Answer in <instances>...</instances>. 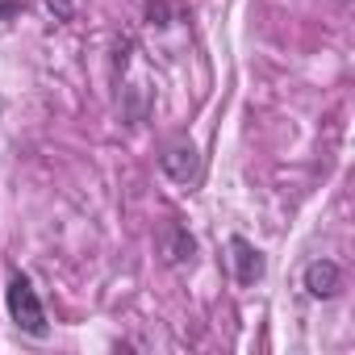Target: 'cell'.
Listing matches in <instances>:
<instances>
[{
	"label": "cell",
	"mask_w": 355,
	"mask_h": 355,
	"mask_svg": "<svg viewBox=\"0 0 355 355\" xmlns=\"http://www.w3.org/2000/svg\"><path fill=\"white\" fill-rule=\"evenodd\" d=\"M9 13H21V5H0V17H9Z\"/></svg>",
	"instance_id": "cell-7"
},
{
	"label": "cell",
	"mask_w": 355,
	"mask_h": 355,
	"mask_svg": "<svg viewBox=\"0 0 355 355\" xmlns=\"http://www.w3.org/2000/svg\"><path fill=\"white\" fill-rule=\"evenodd\" d=\"M159 251H163V259L167 263H193V255H197V239L189 234V226H180V222H167L163 226V234H159Z\"/></svg>",
	"instance_id": "cell-5"
},
{
	"label": "cell",
	"mask_w": 355,
	"mask_h": 355,
	"mask_svg": "<svg viewBox=\"0 0 355 355\" xmlns=\"http://www.w3.org/2000/svg\"><path fill=\"white\" fill-rule=\"evenodd\" d=\"M226 259H230V272H234V280L239 284H255V280H263V272H268V259H263V251L255 247V243H247L243 234H234L230 243H226Z\"/></svg>",
	"instance_id": "cell-3"
},
{
	"label": "cell",
	"mask_w": 355,
	"mask_h": 355,
	"mask_svg": "<svg viewBox=\"0 0 355 355\" xmlns=\"http://www.w3.org/2000/svg\"><path fill=\"white\" fill-rule=\"evenodd\" d=\"M305 293H309L313 301L338 297V293H343V268H338L334 259H313V263L305 268Z\"/></svg>",
	"instance_id": "cell-4"
},
{
	"label": "cell",
	"mask_w": 355,
	"mask_h": 355,
	"mask_svg": "<svg viewBox=\"0 0 355 355\" xmlns=\"http://www.w3.org/2000/svg\"><path fill=\"white\" fill-rule=\"evenodd\" d=\"M46 9L55 13V21H71V13H76L71 0H46Z\"/></svg>",
	"instance_id": "cell-6"
},
{
	"label": "cell",
	"mask_w": 355,
	"mask_h": 355,
	"mask_svg": "<svg viewBox=\"0 0 355 355\" xmlns=\"http://www.w3.org/2000/svg\"><path fill=\"white\" fill-rule=\"evenodd\" d=\"M159 167H163V175H167L171 184L193 189V184L201 180V150H197L193 142H171V146H163Z\"/></svg>",
	"instance_id": "cell-2"
},
{
	"label": "cell",
	"mask_w": 355,
	"mask_h": 355,
	"mask_svg": "<svg viewBox=\"0 0 355 355\" xmlns=\"http://www.w3.org/2000/svg\"><path fill=\"white\" fill-rule=\"evenodd\" d=\"M5 305H9V318L17 322V330H26L30 338H46V309L38 301V288L30 284L26 272H9V284H5Z\"/></svg>",
	"instance_id": "cell-1"
}]
</instances>
